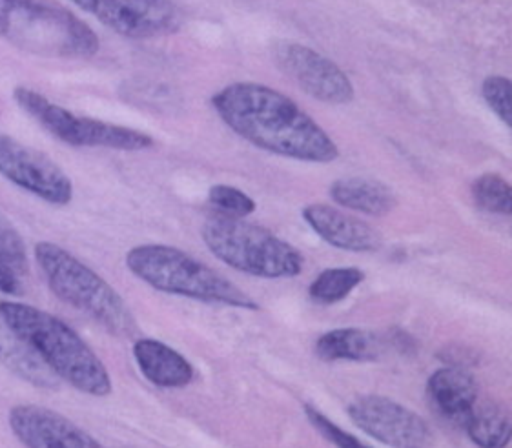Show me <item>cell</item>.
<instances>
[{"instance_id":"6da1fadb","label":"cell","mask_w":512,"mask_h":448,"mask_svg":"<svg viewBox=\"0 0 512 448\" xmlns=\"http://www.w3.org/2000/svg\"><path fill=\"white\" fill-rule=\"evenodd\" d=\"M221 121L265 152L305 163H332L339 150L307 112L274 88L236 82L212 97Z\"/></svg>"},{"instance_id":"7a4b0ae2","label":"cell","mask_w":512,"mask_h":448,"mask_svg":"<svg viewBox=\"0 0 512 448\" xmlns=\"http://www.w3.org/2000/svg\"><path fill=\"white\" fill-rule=\"evenodd\" d=\"M0 316L72 387L97 398L112 392V379L103 361L59 317L11 301H0Z\"/></svg>"},{"instance_id":"3957f363","label":"cell","mask_w":512,"mask_h":448,"mask_svg":"<svg viewBox=\"0 0 512 448\" xmlns=\"http://www.w3.org/2000/svg\"><path fill=\"white\" fill-rule=\"evenodd\" d=\"M0 37L53 59H90L99 51L97 33L52 0H0Z\"/></svg>"},{"instance_id":"277c9868","label":"cell","mask_w":512,"mask_h":448,"mask_svg":"<svg viewBox=\"0 0 512 448\" xmlns=\"http://www.w3.org/2000/svg\"><path fill=\"white\" fill-rule=\"evenodd\" d=\"M126 266L146 285L164 294L232 308H259L239 286L174 246H135L126 254Z\"/></svg>"},{"instance_id":"5b68a950","label":"cell","mask_w":512,"mask_h":448,"mask_svg":"<svg viewBox=\"0 0 512 448\" xmlns=\"http://www.w3.org/2000/svg\"><path fill=\"white\" fill-rule=\"evenodd\" d=\"M35 259L61 301L88 314L113 336L132 337L137 332L134 316L123 297L62 246L39 243L35 246Z\"/></svg>"},{"instance_id":"8992f818","label":"cell","mask_w":512,"mask_h":448,"mask_svg":"<svg viewBox=\"0 0 512 448\" xmlns=\"http://www.w3.org/2000/svg\"><path fill=\"white\" fill-rule=\"evenodd\" d=\"M201 235L208 250L237 272L263 279H287L303 272L305 259L299 250L243 217L212 215Z\"/></svg>"},{"instance_id":"52a82bcc","label":"cell","mask_w":512,"mask_h":448,"mask_svg":"<svg viewBox=\"0 0 512 448\" xmlns=\"http://www.w3.org/2000/svg\"><path fill=\"white\" fill-rule=\"evenodd\" d=\"M13 97L24 112L30 113L37 123L57 139H61L62 143L88 148H112L124 152H141L154 146V139L146 133L124 128L119 124L79 117L26 86L15 88Z\"/></svg>"},{"instance_id":"ba28073f","label":"cell","mask_w":512,"mask_h":448,"mask_svg":"<svg viewBox=\"0 0 512 448\" xmlns=\"http://www.w3.org/2000/svg\"><path fill=\"white\" fill-rule=\"evenodd\" d=\"M0 174L46 203L64 206L72 201V181L53 159L2 132Z\"/></svg>"},{"instance_id":"9c48e42d","label":"cell","mask_w":512,"mask_h":448,"mask_svg":"<svg viewBox=\"0 0 512 448\" xmlns=\"http://www.w3.org/2000/svg\"><path fill=\"white\" fill-rule=\"evenodd\" d=\"M277 68L310 97L328 104H347L354 99V86L336 62L297 42L274 46Z\"/></svg>"},{"instance_id":"30bf717a","label":"cell","mask_w":512,"mask_h":448,"mask_svg":"<svg viewBox=\"0 0 512 448\" xmlns=\"http://www.w3.org/2000/svg\"><path fill=\"white\" fill-rule=\"evenodd\" d=\"M349 416L370 438L390 447H425L432 432L427 421L400 403L383 396H359L349 405Z\"/></svg>"},{"instance_id":"8fae6325","label":"cell","mask_w":512,"mask_h":448,"mask_svg":"<svg viewBox=\"0 0 512 448\" xmlns=\"http://www.w3.org/2000/svg\"><path fill=\"white\" fill-rule=\"evenodd\" d=\"M93 15L130 39H150L179 30L181 11L170 0H95Z\"/></svg>"},{"instance_id":"7c38bea8","label":"cell","mask_w":512,"mask_h":448,"mask_svg":"<svg viewBox=\"0 0 512 448\" xmlns=\"http://www.w3.org/2000/svg\"><path fill=\"white\" fill-rule=\"evenodd\" d=\"M13 434L26 447L101 448L103 445L73 421L48 408L22 405L10 412Z\"/></svg>"},{"instance_id":"4fadbf2b","label":"cell","mask_w":512,"mask_h":448,"mask_svg":"<svg viewBox=\"0 0 512 448\" xmlns=\"http://www.w3.org/2000/svg\"><path fill=\"white\" fill-rule=\"evenodd\" d=\"M303 217L325 243L339 250L374 252L381 246V237L372 226L327 204H308Z\"/></svg>"},{"instance_id":"5bb4252c","label":"cell","mask_w":512,"mask_h":448,"mask_svg":"<svg viewBox=\"0 0 512 448\" xmlns=\"http://www.w3.org/2000/svg\"><path fill=\"white\" fill-rule=\"evenodd\" d=\"M0 365L33 387L59 388L61 377L48 367L30 343L0 316Z\"/></svg>"},{"instance_id":"9a60e30c","label":"cell","mask_w":512,"mask_h":448,"mask_svg":"<svg viewBox=\"0 0 512 448\" xmlns=\"http://www.w3.org/2000/svg\"><path fill=\"white\" fill-rule=\"evenodd\" d=\"M134 357L143 376L157 387H186L194 379V368L188 359L161 341L139 339L134 345Z\"/></svg>"},{"instance_id":"2e32d148","label":"cell","mask_w":512,"mask_h":448,"mask_svg":"<svg viewBox=\"0 0 512 448\" xmlns=\"http://www.w3.org/2000/svg\"><path fill=\"white\" fill-rule=\"evenodd\" d=\"M429 396L443 416L463 419L478 401V383L461 367H443L429 379Z\"/></svg>"},{"instance_id":"e0dca14e","label":"cell","mask_w":512,"mask_h":448,"mask_svg":"<svg viewBox=\"0 0 512 448\" xmlns=\"http://www.w3.org/2000/svg\"><path fill=\"white\" fill-rule=\"evenodd\" d=\"M385 341L363 328H336L316 341V356L323 361H378L385 354Z\"/></svg>"},{"instance_id":"ac0fdd59","label":"cell","mask_w":512,"mask_h":448,"mask_svg":"<svg viewBox=\"0 0 512 448\" xmlns=\"http://www.w3.org/2000/svg\"><path fill=\"white\" fill-rule=\"evenodd\" d=\"M330 197L343 208L372 217L390 214L398 203L387 184L367 177H343L334 181L330 186Z\"/></svg>"},{"instance_id":"d6986e66","label":"cell","mask_w":512,"mask_h":448,"mask_svg":"<svg viewBox=\"0 0 512 448\" xmlns=\"http://www.w3.org/2000/svg\"><path fill=\"white\" fill-rule=\"evenodd\" d=\"M463 423L469 438L480 447L502 448L511 441V419L505 408L492 401H476Z\"/></svg>"},{"instance_id":"ffe728a7","label":"cell","mask_w":512,"mask_h":448,"mask_svg":"<svg viewBox=\"0 0 512 448\" xmlns=\"http://www.w3.org/2000/svg\"><path fill=\"white\" fill-rule=\"evenodd\" d=\"M365 281L359 268H328L310 285V297L319 305H334L350 296V292Z\"/></svg>"},{"instance_id":"44dd1931","label":"cell","mask_w":512,"mask_h":448,"mask_svg":"<svg viewBox=\"0 0 512 448\" xmlns=\"http://www.w3.org/2000/svg\"><path fill=\"white\" fill-rule=\"evenodd\" d=\"M472 197L485 212L498 215L512 214V190L498 174H483L472 184Z\"/></svg>"},{"instance_id":"7402d4cb","label":"cell","mask_w":512,"mask_h":448,"mask_svg":"<svg viewBox=\"0 0 512 448\" xmlns=\"http://www.w3.org/2000/svg\"><path fill=\"white\" fill-rule=\"evenodd\" d=\"M0 266L13 275H26L30 270L26 245L10 219L0 212Z\"/></svg>"},{"instance_id":"603a6c76","label":"cell","mask_w":512,"mask_h":448,"mask_svg":"<svg viewBox=\"0 0 512 448\" xmlns=\"http://www.w3.org/2000/svg\"><path fill=\"white\" fill-rule=\"evenodd\" d=\"M208 201L216 206L221 214L232 217H248L256 212V201L239 188L228 184H216L208 192Z\"/></svg>"},{"instance_id":"cb8c5ba5","label":"cell","mask_w":512,"mask_h":448,"mask_svg":"<svg viewBox=\"0 0 512 448\" xmlns=\"http://www.w3.org/2000/svg\"><path fill=\"white\" fill-rule=\"evenodd\" d=\"M483 99L507 128H512V84L507 77L492 75L483 81Z\"/></svg>"},{"instance_id":"d4e9b609","label":"cell","mask_w":512,"mask_h":448,"mask_svg":"<svg viewBox=\"0 0 512 448\" xmlns=\"http://www.w3.org/2000/svg\"><path fill=\"white\" fill-rule=\"evenodd\" d=\"M305 414H307L308 421L312 423V427L318 428L319 434H321L323 438L327 439V441H330V443H334L336 447H367L363 441H359L358 438H354L352 434L345 432L343 428H339L336 423H332L327 416H323V414L319 412L318 408L307 405V407H305Z\"/></svg>"},{"instance_id":"484cf974","label":"cell","mask_w":512,"mask_h":448,"mask_svg":"<svg viewBox=\"0 0 512 448\" xmlns=\"http://www.w3.org/2000/svg\"><path fill=\"white\" fill-rule=\"evenodd\" d=\"M0 292H6V294H17L19 292L17 277L2 266H0Z\"/></svg>"},{"instance_id":"4316f807","label":"cell","mask_w":512,"mask_h":448,"mask_svg":"<svg viewBox=\"0 0 512 448\" xmlns=\"http://www.w3.org/2000/svg\"><path fill=\"white\" fill-rule=\"evenodd\" d=\"M73 4H77L81 10L90 11L92 13L93 10V2L95 0H72Z\"/></svg>"}]
</instances>
